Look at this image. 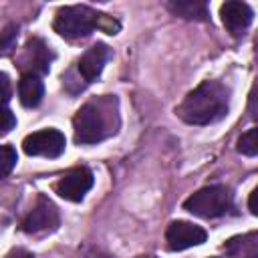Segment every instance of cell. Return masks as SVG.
<instances>
[{
	"label": "cell",
	"mask_w": 258,
	"mask_h": 258,
	"mask_svg": "<svg viewBox=\"0 0 258 258\" xmlns=\"http://www.w3.org/2000/svg\"><path fill=\"white\" fill-rule=\"evenodd\" d=\"M228 113V89L218 81L200 83L177 107L179 119L189 125H208Z\"/></svg>",
	"instance_id": "obj_1"
},
{
	"label": "cell",
	"mask_w": 258,
	"mask_h": 258,
	"mask_svg": "<svg viewBox=\"0 0 258 258\" xmlns=\"http://www.w3.org/2000/svg\"><path fill=\"white\" fill-rule=\"evenodd\" d=\"M99 12L89 6H64L56 12L52 28L64 38H83L97 28Z\"/></svg>",
	"instance_id": "obj_2"
},
{
	"label": "cell",
	"mask_w": 258,
	"mask_h": 258,
	"mask_svg": "<svg viewBox=\"0 0 258 258\" xmlns=\"http://www.w3.org/2000/svg\"><path fill=\"white\" fill-rule=\"evenodd\" d=\"M183 208L200 218H218L230 208V191L226 185L202 187L183 202Z\"/></svg>",
	"instance_id": "obj_3"
},
{
	"label": "cell",
	"mask_w": 258,
	"mask_h": 258,
	"mask_svg": "<svg viewBox=\"0 0 258 258\" xmlns=\"http://www.w3.org/2000/svg\"><path fill=\"white\" fill-rule=\"evenodd\" d=\"M73 127H75L77 143H97L105 137L103 115H101L99 107L93 103H87L77 111V115L73 119Z\"/></svg>",
	"instance_id": "obj_4"
},
{
	"label": "cell",
	"mask_w": 258,
	"mask_h": 258,
	"mask_svg": "<svg viewBox=\"0 0 258 258\" xmlns=\"http://www.w3.org/2000/svg\"><path fill=\"white\" fill-rule=\"evenodd\" d=\"M64 135L58 129H42V131H34L30 135L24 137L22 141V149L26 155H34V157H58L64 151Z\"/></svg>",
	"instance_id": "obj_5"
},
{
	"label": "cell",
	"mask_w": 258,
	"mask_h": 258,
	"mask_svg": "<svg viewBox=\"0 0 258 258\" xmlns=\"http://www.w3.org/2000/svg\"><path fill=\"white\" fill-rule=\"evenodd\" d=\"M91 187H93V171L89 167H73L54 183L56 194L69 202H81Z\"/></svg>",
	"instance_id": "obj_6"
},
{
	"label": "cell",
	"mask_w": 258,
	"mask_h": 258,
	"mask_svg": "<svg viewBox=\"0 0 258 258\" xmlns=\"http://www.w3.org/2000/svg\"><path fill=\"white\" fill-rule=\"evenodd\" d=\"M165 242H167V248L173 250V252L185 250V248H191V246H200V244L206 242V230L191 224V222L177 220V222H171L167 226Z\"/></svg>",
	"instance_id": "obj_7"
},
{
	"label": "cell",
	"mask_w": 258,
	"mask_h": 258,
	"mask_svg": "<svg viewBox=\"0 0 258 258\" xmlns=\"http://www.w3.org/2000/svg\"><path fill=\"white\" fill-rule=\"evenodd\" d=\"M56 226H58V210L44 196L38 198L36 206L30 210V214L22 222V230L26 234H38L44 230H54Z\"/></svg>",
	"instance_id": "obj_8"
},
{
	"label": "cell",
	"mask_w": 258,
	"mask_h": 258,
	"mask_svg": "<svg viewBox=\"0 0 258 258\" xmlns=\"http://www.w3.org/2000/svg\"><path fill=\"white\" fill-rule=\"evenodd\" d=\"M220 16H222V22L228 28V32H232L234 36H240L250 26V22L254 18V12L246 2L230 0V2L220 6Z\"/></svg>",
	"instance_id": "obj_9"
},
{
	"label": "cell",
	"mask_w": 258,
	"mask_h": 258,
	"mask_svg": "<svg viewBox=\"0 0 258 258\" xmlns=\"http://www.w3.org/2000/svg\"><path fill=\"white\" fill-rule=\"evenodd\" d=\"M107 58H109V48L103 42H97L83 52L79 60V73L83 75L85 81H95L103 73Z\"/></svg>",
	"instance_id": "obj_10"
},
{
	"label": "cell",
	"mask_w": 258,
	"mask_h": 258,
	"mask_svg": "<svg viewBox=\"0 0 258 258\" xmlns=\"http://www.w3.org/2000/svg\"><path fill=\"white\" fill-rule=\"evenodd\" d=\"M52 60V52L40 38H30L24 50V62L34 73H48V64Z\"/></svg>",
	"instance_id": "obj_11"
},
{
	"label": "cell",
	"mask_w": 258,
	"mask_h": 258,
	"mask_svg": "<svg viewBox=\"0 0 258 258\" xmlns=\"http://www.w3.org/2000/svg\"><path fill=\"white\" fill-rule=\"evenodd\" d=\"M42 95H44V85L42 81L32 75V73H26L22 75L20 83H18V97H20V103L24 107H36L40 101H42Z\"/></svg>",
	"instance_id": "obj_12"
},
{
	"label": "cell",
	"mask_w": 258,
	"mask_h": 258,
	"mask_svg": "<svg viewBox=\"0 0 258 258\" xmlns=\"http://www.w3.org/2000/svg\"><path fill=\"white\" fill-rule=\"evenodd\" d=\"M167 8L181 16V18H189V20H206L208 16V6L206 2H198V0H171L167 4Z\"/></svg>",
	"instance_id": "obj_13"
},
{
	"label": "cell",
	"mask_w": 258,
	"mask_h": 258,
	"mask_svg": "<svg viewBox=\"0 0 258 258\" xmlns=\"http://www.w3.org/2000/svg\"><path fill=\"white\" fill-rule=\"evenodd\" d=\"M238 151L248 157H254L258 153V129H250L238 139Z\"/></svg>",
	"instance_id": "obj_14"
},
{
	"label": "cell",
	"mask_w": 258,
	"mask_h": 258,
	"mask_svg": "<svg viewBox=\"0 0 258 258\" xmlns=\"http://www.w3.org/2000/svg\"><path fill=\"white\" fill-rule=\"evenodd\" d=\"M16 161H18L16 149L12 145H0V179L6 177L14 169Z\"/></svg>",
	"instance_id": "obj_15"
},
{
	"label": "cell",
	"mask_w": 258,
	"mask_h": 258,
	"mask_svg": "<svg viewBox=\"0 0 258 258\" xmlns=\"http://www.w3.org/2000/svg\"><path fill=\"white\" fill-rule=\"evenodd\" d=\"M14 125H16L14 113L10 109H6V107L0 105V135H6L8 131H12Z\"/></svg>",
	"instance_id": "obj_16"
},
{
	"label": "cell",
	"mask_w": 258,
	"mask_h": 258,
	"mask_svg": "<svg viewBox=\"0 0 258 258\" xmlns=\"http://www.w3.org/2000/svg\"><path fill=\"white\" fill-rule=\"evenodd\" d=\"M97 28H101V30L107 32V34H115V32L119 30V22H117L113 16H109V14H99V18H97Z\"/></svg>",
	"instance_id": "obj_17"
},
{
	"label": "cell",
	"mask_w": 258,
	"mask_h": 258,
	"mask_svg": "<svg viewBox=\"0 0 258 258\" xmlns=\"http://www.w3.org/2000/svg\"><path fill=\"white\" fill-rule=\"evenodd\" d=\"M12 95V85H10V79L8 75L0 73V105H4Z\"/></svg>",
	"instance_id": "obj_18"
},
{
	"label": "cell",
	"mask_w": 258,
	"mask_h": 258,
	"mask_svg": "<svg viewBox=\"0 0 258 258\" xmlns=\"http://www.w3.org/2000/svg\"><path fill=\"white\" fill-rule=\"evenodd\" d=\"M16 38V26H8L2 34H0V48H10L12 42Z\"/></svg>",
	"instance_id": "obj_19"
},
{
	"label": "cell",
	"mask_w": 258,
	"mask_h": 258,
	"mask_svg": "<svg viewBox=\"0 0 258 258\" xmlns=\"http://www.w3.org/2000/svg\"><path fill=\"white\" fill-rule=\"evenodd\" d=\"M6 258H34V256L28 250H24V248H14V250H10L6 254Z\"/></svg>",
	"instance_id": "obj_20"
},
{
	"label": "cell",
	"mask_w": 258,
	"mask_h": 258,
	"mask_svg": "<svg viewBox=\"0 0 258 258\" xmlns=\"http://www.w3.org/2000/svg\"><path fill=\"white\" fill-rule=\"evenodd\" d=\"M256 196H258V189H252L250 191V202H248V208H250V212L256 216L258 214V208H256Z\"/></svg>",
	"instance_id": "obj_21"
}]
</instances>
